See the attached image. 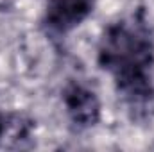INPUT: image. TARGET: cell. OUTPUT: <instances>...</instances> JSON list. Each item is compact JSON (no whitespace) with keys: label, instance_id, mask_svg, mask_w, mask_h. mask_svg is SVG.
<instances>
[{"label":"cell","instance_id":"obj_2","mask_svg":"<svg viewBox=\"0 0 154 152\" xmlns=\"http://www.w3.org/2000/svg\"><path fill=\"white\" fill-rule=\"evenodd\" d=\"M65 113L75 131H88L99 125L102 118V104L95 90L82 81H68L61 90Z\"/></svg>","mask_w":154,"mask_h":152},{"label":"cell","instance_id":"obj_3","mask_svg":"<svg viewBox=\"0 0 154 152\" xmlns=\"http://www.w3.org/2000/svg\"><path fill=\"white\" fill-rule=\"evenodd\" d=\"M95 5L97 0H47L43 25L48 32L65 36L93 14Z\"/></svg>","mask_w":154,"mask_h":152},{"label":"cell","instance_id":"obj_1","mask_svg":"<svg viewBox=\"0 0 154 152\" xmlns=\"http://www.w3.org/2000/svg\"><path fill=\"white\" fill-rule=\"evenodd\" d=\"M97 65L113 79L116 95L134 123L154 116V31L145 7L111 22L97 45Z\"/></svg>","mask_w":154,"mask_h":152},{"label":"cell","instance_id":"obj_4","mask_svg":"<svg viewBox=\"0 0 154 152\" xmlns=\"http://www.w3.org/2000/svg\"><path fill=\"white\" fill-rule=\"evenodd\" d=\"M14 118H16V114H9V113H5V111L0 109V141L5 138V134H7L9 129L13 127Z\"/></svg>","mask_w":154,"mask_h":152}]
</instances>
